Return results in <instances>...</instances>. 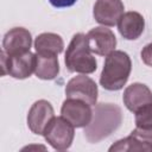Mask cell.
Instances as JSON below:
<instances>
[{"label": "cell", "mask_w": 152, "mask_h": 152, "mask_svg": "<svg viewBox=\"0 0 152 152\" xmlns=\"http://www.w3.org/2000/svg\"><path fill=\"white\" fill-rule=\"evenodd\" d=\"M63 39L56 33H42L34 40V49L39 55H58L63 51Z\"/></svg>", "instance_id": "14"}, {"label": "cell", "mask_w": 152, "mask_h": 152, "mask_svg": "<svg viewBox=\"0 0 152 152\" xmlns=\"http://www.w3.org/2000/svg\"><path fill=\"white\" fill-rule=\"evenodd\" d=\"M65 95L66 99H77L90 106H95L97 100V86L86 75L75 76L66 83Z\"/></svg>", "instance_id": "5"}, {"label": "cell", "mask_w": 152, "mask_h": 152, "mask_svg": "<svg viewBox=\"0 0 152 152\" xmlns=\"http://www.w3.org/2000/svg\"><path fill=\"white\" fill-rule=\"evenodd\" d=\"M122 100L126 108L135 113L144 106L152 103V91L146 84L132 83L125 89Z\"/></svg>", "instance_id": "12"}, {"label": "cell", "mask_w": 152, "mask_h": 152, "mask_svg": "<svg viewBox=\"0 0 152 152\" xmlns=\"http://www.w3.org/2000/svg\"><path fill=\"white\" fill-rule=\"evenodd\" d=\"M34 74L40 80H53L59 72V63L57 55L37 53Z\"/></svg>", "instance_id": "15"}, {"label": "cell", "mask_w": 152, "mask_h": 152, "mask_svg": "<svg viewBox=\"0 0 152 152\" xmlns=\"http://www.w3.org/2000/svg\"><path fill=\"white\" fill-rule=\"evenodd\" d=\"M74 126L63 116H53L43 135L45 140L57 151L68 150L74 140Z\"/></svg>", "instance_id": "4"}, {"label": "cell", "mask_w": 152, "mask_h": 152, "mask_svg": "<svg viewBox=\"0 0 152 152\" xmlns=\"http://www.w3.org/2000/svg\"><path fill=\"white\" fill-rule=\"evenodd\" d=\"M135 125L140 128L152 127V103L146 104L135 112Z\"/></svg>", "instance_id": "16"}, {"label": "cell", "mask_w": 152, "mask_h": 152, "mask_svg": "<svg viewBox=\"0 0 152 152\" xmlns=\"http://www.w3.org/2000/svg\"><path fill=\"white\" fill-rule=\"evenodd\" d=\"M32 44L31 33L24 27H14L10 30L2 40L4 51L8 56H17L30 51Z\"/></svg>", "instance_id": "10"}, {"label": "cell", "mask_w": 152, "mask_h": 152, "mask_svg": "<svg viewBox=\"0 0 152 152\" xmlns=\"http://www.w3.org/2000/svg\"><path fill=\"white\" fill-rule=\"evenodd\" d=\"M0 61H1V76H5L7 72V53L5 51L1 52L0 55Z\"/></svg>", "instance_id": "20"}, {"label": "cell", "mask_w": 152, "mask_h": 152, "mask_svg": "<svg viewBox=\"0 0 152 152\" xmlns=\"http://www.w3.org/2000/svg\"><path fill=\"white\" fill-rule=\"evenodd\" d=\"M37 56L31 51H27L17 56L7 55V72L14 78L24 80L31 76L36 69Z\"/></svg>", "instance_id": "11"}, {"label": "cell", "mask_w": 152, "mask_h": 152, "mask_svg": "<svg viewBox=\"0 0 152 152\" xmlns=\"http://www.w3.org/2000/svg\"><path fill=\"white\" fill-rule=\"evenodd\" d=\"M131 134L138 138L141 142H144L148 147L150 152H152V127H148V128L137 127L134 131H132Z\"/></svg>", "instance_id": "17"}, {"label": "cell", "mask_w": 152, "mask_h": 152, "mask_svg": "<svg viewBox=\"0 0 152 152\" xmlns=\"http://www.w3.org/2000/svg\"><path fill=\"white\" fill-rule=\"evenodd\" d=\"M124 14L121 0H96L93 15L95 20L104 26H114Z\"/></svg>", "instance_id": "9"}, {"label": "cell", "mask_w": 152, "mask_h": 152, "mask_svg": "<svg viewBox=\"0 0 152 152\" xmlns=\"http://www.w3.org/2000/svg\"><path fill=\"white\" fill-rule=\"evenodd\" d=\"M61 114L76 128L88 126L93 118L90 104L77 99H66L62 104Z\"/></svg>", "instance_id": "6"}, {"label": "cell", "mask_w": 152, "mask_h": 152, "mask_svg": "<svg viewBox=\"0 0 152 152\" xmlns=\"http://www.w3.org/2000/svg\"><path fill=\"white\" fill-rule=\"evenodd\" d=\"M145 28L144 17L134 11L126 12L118 21V30L120 34L127 40L138 39Z\"/></svg>", "instance_id": "13"}, {"label": "cell", "mask_w": 152, "mask_h": 152, "mask_svg": "<svg viewBox=\"0 0 152 152\" xmlns=\"http://www.w3.org/2000/svg\"><path fill=\"white\" fill-rule=\"evenodd\" d=\"M132 62L129 56L120 50H114L106 56L100 76V84L110 91L121 89L131 74Z\"/></svg>", "instance_id": "2"}, {"label": "cell", "mask_w": 152, "mask_h": 152, "mask_svg": "<svg viewBox=\"0 0 152 152\" xmlns=\"http://www.w3.org/2000/svg\"><path fill=\"white\" fill-rule=\"evenodd\" d=\"M87 38L91 52L99 56L109 55L116 46V38L113 31L104 26L91 28L87 33Z\"/></svg>", "instance_id": "8"}, {"label": "cell", "mask_w": 152, "mask_h": 152, "mask_svg": "<svg viewBox=\"0 0 152 152\" xmlns=\"http://www.w3.org/2000/svg\"><path fill=\"white\" fill-rule=\"evenodd\" d=\"M77 0H49V2L57 8H63V7H70L72 6Z\"/></svg>", "instance_id": "19"}, {"label": "cell", "mask_w": 152, "mask_h": 152, "mask_svg": "<svg viewBox=\"0 0 152 152\" xmlns=\"http://www.w3.org/2000/svg\"><path fill=\"white\" fill-rule=\"evenodd\" d=\"M53 108L51 103L46 100H38L28 110L27 126L34 134L43 135L45 128L53 119Z\"/></svg>", "instance_id": "7"}, {"label": "cell", "mask_w": 152, "mask_h": 152, "mask_svg": "<svg viewBox=\"0 0 152 152\" xmlns=\"http://www.w3.org/2000/svg\"><path fill=\"white\" fill-rule=\"evenodd\" d=\"M122 122L121 108L113 103H97L91 121L84 128V137L89 142H99L115 132Z\"/></svg>", "instance_id": "1"}, {"label": "cell", "mask_w": 152, "mask_h": 152, "mask_svg": "<svg viewBox=\"0 0 152 152\" xmlns=\"http://www.w3.org/2000/svg\"><path fill=\"white\" fill-rule=\"evenodd\" d=\"M141 59L146 65L152 66V43L145 45L141 50Z\"/></svg>", "instance_id": "18"}, {"label": "cell", "mask_w": 152, "mask_h": 152, "mask_svg": "<svg viewBox=\"0 0 152 152\" xmlns=\"http://www.w3.org/2000/svg\"><path fill=\"white\" fill-rule=\"evenodd\" d=\"M65 66L70 72L91 74L96 70L97 63L89 48L84 33H76L65 52Z\"/></svg>", "instance_id": "3"}]
</instances>
